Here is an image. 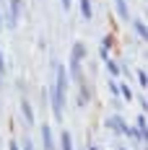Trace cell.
I'll return each mask as SVG.
<instances>
[{"label": "cell", "mask_w": 148, "mask_h": 150, "mask_svg": "<svg viewBox=\"0 0 148 150\" xmlns=\"http://www.w3.org/2000/svg\"><path fill=\"white\" fill-rule=\"evenodd\" d=\"M81 13H83V18H86V21H91V3L89 0H81Z\"/></svg>", "instance_id": "9"}, {"label": "cell", "mask_w": 148, "mask_h": 150, "mask_svg": "<svg viewBox=\"0 0 148 150\" xmlns=\"http://www.w3.org/2000/svg\"><path fill=\"white\" fill-rule=\"evenodd\" d=\"M21 114H24L26 124H34V109H31L29 101H21Z\"/></svg>", "instance_id": "7"}, {"label": "cell", "mask_w": 148, "mask_h": 150, "mask_svg": "<svg viewBox=\"0 0 148 150\" xmlns=\"http://www.w3.org/2000/svg\"><path fill=\"white\" fill-rule=\"evenodd\" d=\"M135 31H138V34H140V36H143V39H146V23H143V21H135Z\"/></svg>", "instance_id": "13"}, {"label": "cell", "mask_w": 148, "mask_h": 150, "mask_svg": "<svg viewBox=\"0 0 148 150\" xmlns=\"http://www.w3.org/2000/svg\"><path fill=\"white\" fill-rule=\"evenodd\" d=\"M117 91L122 93V96H125V98H127V101L133 98V93H130V88H127V86H122V88H117Z\"/></svg>", "instance_id": "15"}, {"label": "cell", "mask_w": 148, "mask_h": 150, "mask_svg": "<svg viewBox=\"0 0 148 150\" xmlns=\"http://www.w3.org/2000/svg\"><path fill=\"white\" fill-rule=\"evenodd\" d=\"M42 150H55V140H52V127L42 124Z\"/></svg>", "instance_id": "3"}, {"label": "cell", "mask_w": 148, "mask_h": 150, "mask_svg": "<svg viewBox=\"0 0 148 150\" xmlns=\"http://www.w3.org/2000/svg\"><path fill=\"white\" fill-rule=\"evenodd\" d=\"M86 57V47L83 44H75L73 47V54H70V75L75 80H81V60Z\"/></svg>", "instance_id": "1"}, {"label": "cell", "mask_w": 148, "mask_h": 150, "mask_svg": "<svg viewBox=\"0 0 148 150\" xmlns=\"http://www.w3.org/2000/svg\"><path fill=\"white\" fill-rule=\"evenodd\" d=\"M0 29H3V16H0Z\"/></svg>", "instance_id": "20"}, {"label": "cell", "mask_w": 148, "mask_h": 150, "mask_svg": "<svg viewBox=\"0 0 148 150\" xmlns=\"http://www.w3.org/2000/svg\"><path fill=\"white\" fill-rule=\"evenodd\" d=\"M60 3H62V8H65V11H68V8H70V3H73V0H60Z\"/></svg>", "instance_id": "17"}, {"label": "cell", "mask_w": 148, "mask_h": 150, "mask_svg": "<svg viewBox=\"0 0 148 150\" xmlns=\"http://www.w3.org/2000/svg\"><path fill=\"white\" fill-rule=\"evenodd\" d=\"M60 148L62 150H73V137H70V132H62V135H60Z\"/></svg>", "instance_id": "8"}, {"label": "cell", "mask_w": 148, "mask_h": 150, "mask_svg": "<svg viewBox=\"0 0 148 150\" xmlns=\"http://www.w3.org/2000/svg\"><path fill=\"white\" fill-rule=\"evenodd\" d=\"M91 150H99V148H96V145H91Z\"/></svg>", "instance_id": "21"}, {"label": "cell", "mask_w": 148, "mask_h": 150, "mask_svg": "<svg viewBox=\"0 0 148 150\" xmlns=\"http://www.w3.org/2000/svg\"><path fill=\"white\" fill-rule=\"evenodd\" d=\"M18 13H21V0H11V21H8V26H16Z\"/></svg>", "instance_id": "6"}, {"label": "cell", "mask_w": 148, "mask_h": 150, "mask_svg": "<svg viewBox=\"0 0 148 150\" xmlns=\"http://www.w3.org/2000/svg\"><path fill=\"white\" fill-rule=\"evenodd\" d=\"M117 13L122 16V18H127V16H130V11H127V3H125V0H117Z\"/></svg>", "instance_id": "10"}, {"label": "cell", "mask_w": 148, "mask_h": 150, "mask_svg": "<svg viewBox=\"0 0 148 150\" xmlns=\"http://www.w3.org/2000/svg\"><path fill=\"white\" fill-rule=\"evenodd\" d=\"M52 111H55L57 119H62V111H65V91H60L57 86L52 88Z\"/></svg>", "instance_id": "2"}, {"label": "cell", "mask_w": 148, "mask_h": 150, "mask_svg": "<svg viewBox=\"0 0 148 150\" xmlns=\"http://www.w3.org/2000/svg\"><path fill=\"white\" fill-rule=\"evenodd\" d=\"M138 83H140L143 88L148 86V75H146V70H140V73H138Z\"/></svg>", "instance_id": "14"}, {"label": "cell", "mask_w": 148, "mask_h": 150, "mask_svg": "<svg viewBox=\"0 0 148 150\" xmlns=\"http://www.w3.org/2000/svg\"><path fill=\"white\" fill-rule=\"evenodd\" d=\"M8 150H18V142H11V145H8Z\"/></svg>", "instance_id": "19"}, {"label": "cell", "mask_w": 148, "mask_h": 150, "mask_svg": "<svg viewBox=\"0 0 148 150\" xmlns=\"http://www.w3.org/2000/svg\"><path fill=\"white\" fill-rule=\"evenodd\" d=\"M119 150H125V148H119Z\"/></svg>", "instance_id": "22"}, {"label": "cell", "mask_w": 148, "mask_h": 150, "mask_svg": "<svg viewBox=\"0 0 148 150\" xmlns=\"http://www.w3.org/2000/svg\"><path fill=\"white\" fill-rule=\"evenodd\" d=\"M109 127H112V129H114V132H125V135H127V132H130V127H127V124H125V122L119 119V117H112V119H109Z\"/></svg>", "instance_id": "5"}, {"label": "cell", "mask_w": 148, "mask_h": 150, "mask_svg": "<svg viewBox=\"0 0 148 150\" xmlns=\"http://www.w3.org/2000/svg\"><path fill=\"white\" fill-rule=\"evenodd\" d=\"M3 70H5V62H3V52H0V75H3Z\"/></svg>", "instance_id": "18"}, {"label": "cell", "mask_w": 148, "mask_h": 150, "mask_svg": "<svg viewBox=\"0 0 148 150\" xmlns=\"http://www.w3.org/2000/svg\"><path fill=\"white\" fill-rule=\"evenodd\" d=\"M24 150H36V148H34V142H31V140H24Z\"/></svg>", "instance_id": "16"}, {"label": "cell", "mask_w": 148, "mask_h": 150, "mask_svg": "<svg viewBox=\"0 0 148 150\" xmlns=\"http://www.w3.org/2000/svg\"><path fill=\"white\" fill-rule=\"evenodd\" d=\"M114 44V39H112V36H104V47H102V57L104 60H107V52H109V47Z\"/></svg>", "instance_id": "11"}, {"label": "cell", "mask_w": 148, "mask_h": 150, "mask_svg": "<svg viewBox=\"0 0 148 150\" xmlns=\"http://www.w3.org/2000/svg\"><path fill=\"white\" fill-rule=\"evenodd\" d=\"M107 67H109V73H112V75H119V73H122V67H119L117 62H112V60H107Z\"/></svg>", "instance_id": "12"}, {"label": "cell", "mask_w": 148, "mask_h": 150, "mask_svg": "<svg viewBox=\"0 0 148 150\" xmlns=\"http://www.w3.org/2000/svg\"><path fill=\"white\" fill-rule=\"evenodd\" d=\"M55 73H57V83H55V86H57L60 91H65V88H68V73H65V67L57 65V67H55Z\"/></svg>", "instance_id": "4"}]
</instances>
